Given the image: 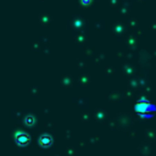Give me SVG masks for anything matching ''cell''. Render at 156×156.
Returning a JSON list of instances; mask_svg holds the SVG:
<instances>
[{
	"label": "cell",
	"mask_w": 156,
	"mask_h": 156,
	"mask_svg": "<svg viewBox=\"0 0 156 156\" xmlns=\"http://www.w3.org/2000/svg\"><path fill=\"white\" fill-rule=\"evenodd\" d=\"M33 116H27L26 117V120H25V122H26V124H33Z\"/></svg>",
	"instance_id": "3957f363"
},
{
	"label": "cell",
	"mask_w": 156,
	"mask_h": 156,
	"mask_svg": "<svg viewBox=\"0 0 156 156\" xmlns=\"http://www.w3.org/2000/svg\"><path fill=\"white\" fill-rule=\"evenodd\" d=\"M30 137H28L26 133H17L16 134V143L19 145H26V144L30 143Z\"/></svg>",
	"instance_id": "6da1fadb"
},
{
	"label": "cell",
	"mask_w": 156,
	"mask_h": 156,
	"mask_svg": "<svg viewBox=\"0 0 156 156\" xmlns=\"http://www.w3.org/2000/svg\"><path fill=\"white\" fill-rule=\"evenodd\" d=\"M51 142H53V138L49 135H43V137H40V139H39V144L42 146H49Z\"/></svg>",
	"instance_id": "7a4b0ae2"
}]
</instances>
